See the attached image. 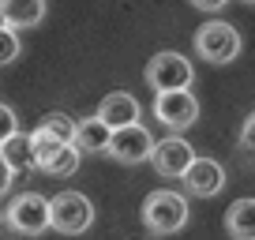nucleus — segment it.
<instances>
[{"mask_svg":"<svg viewBox=\"0 0 255 240\" xmlns=\"http://www.w3.org/2000/svg\"><path fill=\"white\" fill-rule=\"evenodd\" d=\"M143 225L154 233V237H169V233H180L188 225V199L180 192H169V188H158L143 199Z\"/></svg>","mask_w":255,"mask_h":240,"instance_id":"nucleus-1","label":"nucleus"},{"mask_svg":"<svg viewBox=\"0 0 255 240\" xmlns=\"http://www.w3.org/2000/svg\"><path fill=\"white\" fill-rule=\"evenodd\" d=\"M240 49H244L240 30L233 23H225V19H210V23H203L195 30V53L207 64H233L240 56Z\"/></svg>","mask_w":255,"mask_h":240,"instance_id":"nucleus-2","label":"nucleus"},{"mask_svg":"<svg viewBox=\"0 0 255 240\" xmlns=\"http://www.w3.org/2000/svg\"><path fill=\"white\" fill-rule=\"evenodd\" d=\"M195 83V68L184 53L176 49H161V53L150 56V64H146V87L154 94H169V90H188Z\"/></svg>","mask_w":255,"mask_h":240,"instance_id":"nucleus-3","label":"nucleus"},{"mask_svg":"<svg viewBox=\"0 0 255 240\" xmlns=\"http://www.w3.org/2000/svg\"><path fill=\"white\" fill-rule=\"evenodd\" d=\"M94 225V203L83 192H60L49 199V229L64 237H79Z\"/></svg>","mask_w":255,"mask_h":240,"instance_id":"nucleus-4","label":"nucleus"},{"mask_svg":"<svg viewBox=\"0 0 255 240\" xmlns=\"http://www.w3.org/2000/svg\"><path fill=\"white\" fill-rule=\"evenodd\" d=\"M4 222L15 233H23V237H41V233L49 229V199L38 195V192L15 195V199L8 203V210H4Z\"/></svg>","mask_w":255,"mask_h":240,"instance_id":"nucleus-5","label":"nucleus"},{"mask_svg":"<svg viewBox=\"0 0 255 240\" xmlns=\"http://www.w3.org/2000/svg\"><path fill=\"white\" fill-rule=\"evenodd\" d=\"M154 117L169 128V135H180L199 120V98L191 90H169V94H154Z\"/></svg>","mask_w":255,"mask_h":240,"instance_id":"nucleus-6","label":"nucleus"},{"mask_svg":"<svg viewBox=\"0 0 255 240\" xmlns=\"http://www.w3.org/2000/svg\"><path fill=\"white\" fill-rule=\"evenodd\" d=\"M199 158L191 150V143L184 135H165L161 143H154V154H150V165L158 169V176H169V180H184L188 165Z\"/></svg>","mask_w":255,"mask_h":240,"instance_id":"nucleus-7","label":"nucleus"},{"mask_svg":"<svg viewBox=\"0 0 255 240\" xmlns=\"http://www.w3.org/2000/svg\"><path fill=\"white\" fill-rule=\"evenodd\" d=\"M154 143H158V139H154L150 131L143 128V124H131V128H120V131H113L109 154L120 161V165H139V161H150Z\"/></svg>","mask_w":255,"mask_h":240,"instance_id":"nucleus-8","label":"nucleus"},{"mask_svg":"<svg viewBox=\"0 0 255 240\" xmlns=\"http://www.w3.org/2000/svg\"><path fill=\"white\" fill-rule=\"evenodd\" d=\"M184 188H188V195L214 199V195L225 188V169H222V161H214V158H195V161L188 165V173H184Z\"/></svg>","mask_w":255,"mask_h":240,"instance_id":"nucleus-9","label":"nucleus"},{"mask_svg":"<svg viewBox=\"0 0 255 240\" xmlns=\"http://www.w3.org/2000/svg\"><path fill=\"white\" fill-rule=\"evenodd\" d=\"M98 117H102L113 131L139 124V102H135V94H128V90H109V94L102 98V105H98Z\"/></svg>","mask_w":255,"mask_h":240,"instance_id":"nucleus-10","label":"nucleus"},{"mask_svg":"<svg viewBox=\"0 0 255 240\" xmlns=\"http://www.w3.org/2000/svg\"><path fill=\"white\" fill-rule=\"evenodd\" d=\"M109 143H113V128L98 113L75 120V150L79 154H109Z\"/></svg>","mask_w":255,"mask_h":240,"instance_id":"nucleus-11","label":"nucleus"},{"mask_svg":"<svg viewBox=\"0 0 255 240\" xmlns=\"http://www.w3.org/2000/svg\"><path fill=\"white\" fill-rule=\"evenodd\" d=\"M0 11L11 30H30L45 19V0H0Z\"/></svg>","mask_w":255,"mask_h":240,"instance_id":"nucleus-12","label":"nucleus"},{"mask_svg":"<svg viewBox=\"0 0 255 240\" xmlns=\"http://www.w3.org/2000/svg\"><path fill=\"white\" fill-rule=\"evenodd\" d=\"M225 233L233 240H255V199H237L225 210Z\"/></svg>","mask_w":255,"mask_h":240,"instance_id":"nucleus-13","label":"nucleus"},{"mask_svg":"<svg viewBox=\"0 0 255 240\" xmlns=\"http://www.w3.org/2000/svg\"><path fill=\"white\" fill-rule=\"evenodd\" d=\"M0 154H4V161H8L11 173H30V169H38V161H34V143H30V135H23V131H15L8 143L0 146Z\"/></svg>","mask_w":255,"mask_h":240,"instance_id":"nucleus-14","label":"nucleus"},{"mask_svg":"<svg viewBox=\"0 0 255 240\" xmlns=\"http://www.w3.org/2000/svg\"><path fill=\"white\" fill-rule=\"evenodd\" d=\"M41 135H49L53 143H64V146H72L75 143V120L68 117V113H45L38 124Z\"/></svg>","mask_w":255,"mask_h":240,"instance_id":"nucleus-15","label":"nucleus"},{"mask_svg":"<svg viewBox=\"0 0 255 240\" xmlns=\"http://www.w3.org/2000/svg\"><path fill=\"white\" fill-rule=\"evenodd\" d=\"M79 158H83V154L75 150V143L72 146H60V150L41 165V173H49V176H72L75 169H79Z\"/></svg>","mask_w":255,"mask_h":240,"instance_id":"nucleus-16","label":"nucleus"},{"mask_svg":"<svg viewBox=\"0 0 255 240\" xmlns=\"http://www.w3.org/2000/svg\"><path fill=\"white\" fill-rule=\"evenodd\" d=\"M19 53H23V41H19V34L11 30V26H8V30H0V68L11 64Z\"/></svg>","mask_w":255,"mask_h":240,"instance_id":"nucleus-17","label":"nucleus"},{"mask_svg":"<svg viewBox=\"0 0 255 240\" xmlns=\"http://www.w3.org/2000/svg\"><path fill=\"white\" fill-rule=\"evenodd\" d=\"M19 131V120H15V109H11V105H4L0 102V146L8 143L11 135H15Z\"/></svg>","mask_w":255,"mask_h":240,"instance_id":"nucleus-18","label":"nucleus"},{"mask_svg":"<svg viewBox=\"0 0 255 240\" xmlns=\"http://www.w3.org/2000/svg\"><path fill=\"white\" fill-rule=\"evenodd\" d=\"M240 146H244V150L255 158V113L244 120V128H240Z\"/></svg>","mask_w":255,"mask_h":240,"instance_id":"nucleus-19","label":"nucleus"},{"mask_svg":"<svg viewBox=\"0 0 255 240\" xmlns=\"http://www.w3.org/2000/svg\"><path fill=\"white\" fill-rule=\"evenodd\" d=\"M229 0H191V8H199V11H222Z\"/></svg>","mask_w":255,"mask_h":240,"instance_id":"nucleus-20","label":"nucleus"},{"mask_svg":"<svg viewBox=\"0 0 255 240\" xmlns=\"http://www.w3.org/2000/svg\"><path fill=\"white\" fill-rule=\"evenodd\" d=\"M11 176H15V173H11V169H8V161H4V154H0V195L8 192V184H11Z\"/></svg>","mask_w":255,"mask_h":240,"instance_id":"nucleus-21","label":"nucleus"},{"mask_svg":"<svg viewBox=\"0 0 255 240\" xmlns=\"http://www.w3.org/2000/svg\"><path fill=\"white\" fill-rule=\"evenodd\" d=\"M0 30H8V19H4V11H0Z\"/></svg>","mask_w":255,"mask_h":240,"instance_id":"nucleus-22","label":"nucleus"},{"mask_svg":"<svg viewBox=\"0 0 255 240\" xmlns=\"http://www.w3.org/2000/svg\"><path fill=\"white\" fill-rule=\"evenodd\" d=\"M0 222H4V210H0Z\"/></svg>","mask_w":255,"mask_h":240,"instance_id":"nucleus-23","label":"nucleus"},{"mask_svg":"<svg viewBox=\"0 0 255 240\" xmlns=\"http://www.w3.org/2000/svg\"><path fill=\"white\" fill-rule=\"evenodd\" d=\"M244 4H255V0H244Z\"/></svg>","mask_w":255,"mask_h":240,"instance_id":"nucleus-24","label":"nucleus"}]
</instances>
